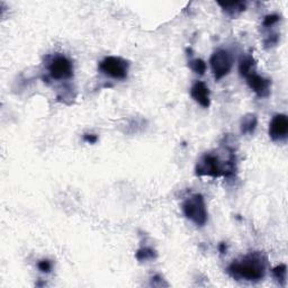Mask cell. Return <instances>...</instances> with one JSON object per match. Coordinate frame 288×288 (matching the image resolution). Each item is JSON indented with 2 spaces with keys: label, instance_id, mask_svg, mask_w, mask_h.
<instances>
[{
  "label": "cell",
  "instance_id": "1",
  "mask_svg": "<svg viewBox=\"0 0 288 288\" xmlns=\"http://www.w3.org/2000/svg\"><path fill=\"white\" fill-rule=\"evenodd\" d=\"M267 269V257L259 251L251 252L243 258L233 261L228 267V272L236 280L259 281L264 278Z\"/></svg>",
  "mask_w": 288,
  "mask_h": 288
},
{
  "label": "cell",
  "instance_id": "2",
  "mask_svg": "<svg viewBox=\"0 0 288 288\" xmlns=\"http://www.w3.org/2000/svg\"><path fill=\"white\" fill-rule=\"evenodd\" d=\"M236 170L235 157L232 156L223 161L218 154L206 153L199 159L195 168V173L198 177L207 176L213 178L231 177Z\"/></svg>",
  "mask_w": 288,
  "mask_h": 288
},
{
  "label": "cell",
  "instance_id": "3",
  "mask_svg": "<svg viewBox=\"0 0 288 288\" xmlns=\"http://www.w3.org/2000/svg\"><path fill=\"white\" fill-rule=\"evenodd\" d=\"M183 212L192 222L202 228L207 222L208 213L202 194H194L183 203Z\"/></svg>",
  "mask_w": 288,
  "mask_h": 288
},
{
  "label": "cell",
  "instance_id": "4",
  "mask_svg": "<svg viewBox=\"0 0 288 288\" xmlns=\"http://www.w3.org/2000/svg\"><path fill=\"white\" fill-rule=\"evenodd\" d=\"M98 69L101 74L113 79L124 80L127 78L130 62L121 56H106L104 60L100 61Z\"/></svg>",
  "mask_w": 288,
  "mask_h": 288
},
{
  "label": "cell",
  "instance_id": "5",
  "mask_svg": "<svg viewBox=\"0 0 288 288\" xmlns=\"http://www.w3.org/2000/svg\"><path fill=\"white\" fill-rule=\"evenodd\" d=\"M210 69L216 81L223 79L228 76L233 65V58L228 50L220 49L212 54L209 59Z\"/></svg>",
  "mask_w": 288,
  "mask_h": 288
},
{
  "label": "cell",
  "instance_id": "6",
  "mask_svg": "<svg viewBox=\"0 0 288 288\" xmlns=\"http://www.w3.org/2000/svg\"><path fill=\"white\" fill-rule=\"evenodd\" d=\"M50 77L54 80H68L74 77V64L64 55H55L48 66Z\"/></svg>",
  "mask_w": 288,
  "mask_h": 288
},
{
  "label": "cell",
  "instance_id": "7",
  "mask_svg": "<svg viewBox=\"0 0 288 288\" xmlns=\"http://www.w3.org/2000/svg\"><path fill=\"white\" fill-rule=\"evenodd\" d=\"M246 84L250 87V89L259 97V98H267L270 95L271 89V80L266 79L264 77L254 72L245 78Z\"/></svg>",
  "mask_w": 288,
  "mask_h": 288
},
{
  "label": "cell",
  "instance_id": "8",
  "mask_svg": "<svg viewBox=\"0 0 288 288\" xmlns=\"http://www.w3.org/2000/svg\"><path fill=\"white\" fill-rule=\"evenodd\" d=\"M268 133L272 141L285 140L288 134V117L285 114H276L270 122Z\"/></svg>",
  "mask_w": 288,
  "mask_h": 288
},
{
  "label": "cell",
  "instance_id": "9",
  "mask_svg": "<svg viewBox=\"0 0 288 288\" xmlns=\"http://www.w3.org/2000/svg\"><path fill=\"white\" fill-rule=\"evenodd\" d=\"M190 96L203 108H208L210 106V92L208 87L203 81L195 82L190 89Z\"/></svg>",
  "mask_w": 288,
  "mask_h": 288
},
{
  "label": "cell",
  "instance_id": "10",
  "mask_svg": "<svg viewBox=\"0 0 288 288\" xmlns=\"http://www.w3.org/2000/svg\"><path fill=\"white\" fill-rule=\"evenodd\" d=\"M218 5L231 17L239 16L246 9L245 2H218Z\"/></svg>",
  "mask_w": 288,
  "mask_h": 288
},
{
  "label": "cell",
  "instance_id": "11",
  "mask_svg": "<svg viewBox=\"0 0 288 288\" xmlns=\"http://www.w3.org/2000/svg\"><path fill=\"white\" fill-rule=\"evenodd\" d=\"M256 68H257V62L254 56L244 55L241 58L239 63V72L241 77L246 78V77L256 72Z\"/></svg>",
  "mask_w": 288,
  "mask_h": 288
},
{
  "label": "cell",
  "instance_id": "12",
  "mask_svg": "<svg viewBox=\"0 0 288 288\" xmlns=\"http://www.w3.org/2000/svg\"><path fill=\"white\" fill-rule=\"evenodd\" d=\"M258 125V117L256 114H246L242 117L240 124V130L242 134H252Z\"/></svg>",
  "mask_w": 288,
  "mask_h": 288
},
{
  "label": "cell",
  "instance_id": "13",
  "mask_svg": "<svg viewBox=\"0 0 288 288\" xmlns=\"http://www.w3.org/2000/svg\"><path fill=\"white\" fill-rule=\"evenodd\" d=\"M274 278L279 282L281 286L286 285V278H287V266L285 264H280L276 266L274 269L271 270Z\"/></svg>",
  "mask_w": 288,
  "mask_h": 288
},
{
  "label": "cell",
  "instance_id": "14",
  "mask_svg": "<svg viewBox=\"0 0 288 288\" xmlns=\"http://www.w3.org/2000/svg\"><path fill=\"white\" fill-rule=\"evenodd\" d=\"M188 66L190 68V70L194 71L195 74H197L199 76H203L207 69L206 62L202 59H194L192 61H189Z\"/></svg>",
  "mask_w": 288,
  "mask_h": 288
},
{
  "label": "cell",
  "instance_id": "15",
  "mask_svg": "<svg viewBox=\"0 0 288 288\" xmlns=\"http://www.w3.org/2000/svg\"><path fill=\"white\" fill-rule=\"evenodd\" d=\"M135 257L138 261H147V260L156 259L158 255H157V252L151 248H142L136 252Z\"/></svg>",
  "mask_w": 288,
  "mask_h": 288
},
{
  "label": "cell",
  "instance_id": "16",
  "mask_svg": "<svg viewBox=\"0 0 288 288\" xmlns=\"http://www.w3.org/2000/svg\"><path fill=\"white\" fill-rule=\"evenodd\" d=\"M280 20V16L279 15H277V14H271V15H268V16H266L265 19H264V22H262V26L264 27H271V26H274L275 24H277Z\"/></svg>",
  "mask_w": 288,
  "mask_h": 288
},
{
  "label": "cell",
  "instance_id": "17",
  "mask_svg": "<svg viewBox=\"0 0 288 288\" xmlns=\"http://www.w3.org/2000/svg\"><path fill=\"white\" fill-rule=\"evenodd\" d=\"M38 267H39V269L42 272H50L51 269H52V262H51L48 259L41 260L38 264Z\"/></svg>",
  "mask_w": 288,
  "mask_h": 288
},
{
  "label": "cell",
  "instance_id": "18",
  "mask_svg": "<svg viewBox=\"0 0 288 288\" xmlns=\"http://www.w3.org/2000/svg\"><path fill=\"white\" fill-rule=\"evenodd\" d=\"M278 41H279L278 34L271 35V36H269V38L265 41V46H266V48H271V46L277 45V43H278Z\"/></svg>",
  "mask_w": 288,
  "mask_h": 288
},
{
  "label": "cell",
  "instance_id": "19",
  "mask_svg": "<svg viewBox=\"0 0 288 288\" xmlns=\"http://www.w3.org/2000/svg\"><path fill=\"white\" fill-rule=\"evenodd\" d=\"M84 140L90 144H94L97 142V140H98V136H97L96 134H85Z\"/></svg>",
  "mask_w": 288,
  "mask_h": 288
},
{
  "label": "cell",
  "instance_id": "20",
  "mask_svg": "<svg viewBox=\"0 0 288 288\" xmlns=\"http://www.w3.org/2000/svg\"><path fill=\"white\" fill-rule=\"evenodd\" d=\"M220 251H221V254H224V252L226 251V246L224 243H222L220 245Z\"/></svg>",
  "mask_w": 288,
  "mask_h": 288
}]
</instances>
